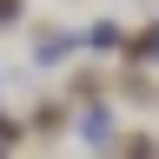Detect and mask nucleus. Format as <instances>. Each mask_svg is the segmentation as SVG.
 I'll use <instances>...</instances> for the list:
<instances>
[{"mask_svg":"<svg viewBox=\"0 0 159 159\" xmlns=\"http://www.w3.org/2000/svg\"><path fill=\"white\" fill-rule=\"evenodd\" d=\"M86 47H93V53H119V47H126V33H119L113 20H99V27L86 33Z\"/></svg>","mask_w":159,"mask_h":159,"instance_id":"f257e3e1","label":"nucleus"},{"mask_svg":"<svg viewBox=\"0 0 159 159\" xmlns=\"http://www.w3.org/2000/svg\"><path fill=\"white\" fill-rule=\"evenodd\" d=\"M126 99H133V106H152V99H159V86H152L146 73H126Z\"/></svg>","mask_w":159,"mask_h":159,"instance_id":"f03ea898","label":"nucleus"},{"mask_svg":"<svg viewBox=\"0 0 159 159\" xmlns=\"http://www.w3.org/2000/svg\"><path fill=\"white\" fill-rule=\"evenodd\" d=\"M133 60H159V20L133 33Z\"/></svg>","mask_w":159,"mask_h":159,"instance_id":"7ed1b4c3","label":"nucleus"},{"mask_svg":"<svg viewBox=\"0 0 159 159\" xmlns=\"http://www.w3.org/2000/svg\"><path fill=\"white\" fill-rule=\"evenodd\" d=\"M119 152H159V139H152V133H126V139H119Z\"/></svg>","mask_w":159,"mask_h":159,"instance_id":"20e7f679","label":"nucleus"},{"mask_svg":"<svg viewBox=\"0 0 159 159\" xmlns=\"http://www.w3.org/2000/svg\"><path fill=\"white\" fill-rule=\"evenodd\" d=\"M20 20V0H0V27H13Z\"/></svg>","mask_w":159,"mask_h":159,"instance_id":"39448f33","label":"nucleus"}]
</instances>
